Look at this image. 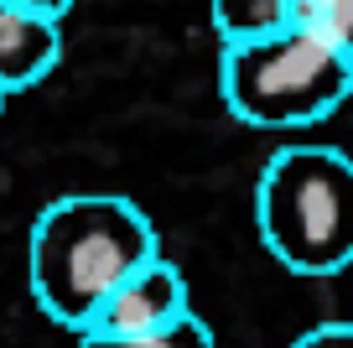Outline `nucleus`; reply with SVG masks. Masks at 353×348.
<instances>
[{
	"label": "nucleus",
	"mask_w": 353,
	"mask_h": 348,
	"mask_svg": "<svg viewBox=\"0 0 353 348\" xmlns=\"http://www.w3.org/2000/svg\"><path fill=\"white\" fill-rule=\"evenodd\" d=\"M151 255L156 224L120 193H68L47 203L26 240V281L47 322L83 333L94 307Z\"/></svg>",
	"instance_id": "f257e3e1"
},
{
	"label": "nucleus",
	"mask_w": 353,
	"mask_h": 348,
	"mask_svg": "<svg viewBox=\"0 0 353 348\" xmlns=\"http://www.w3.org/2000/svg\"><path fill=\"white\" fill-rule=\"evenodd\" d=\"M291 26L353 47V0H291Z\"/></svg>",
	"instance_id": "6e6552de"
},
{
	"label": "nucleus",
	"mask_w": 353,
	"mask_h": 348,
	"mask_svg": "<svg viewBox=\"0 0 353 348\" xmlns=\"http://www.w3.org/2000/svg\"><path fill=\"white\" fill-rule=\"evenodd\" d=\"M11 6H26V11H42V16H52V21H63V16L73 11V0H11Z\"/></svg>",
	"instance_id": "9d476101"
},
{
	"label": "nucleus",
	"mask_w": 353,
	"mask_h": 348,
	"mask_svg": "<svg viewBox=\"0 0 353 348\" xmlns=\"http://www.w3.org/2000/svg\"><path fill=\"white\" fill-rule=\"evenodd\" d=\"M63 57V21L0 0V94L37 88Z\"/></svg>",
	"instance_id": "39448f33"
},
{
	"label": "nucleus",
	"mask_w": 353,
	"mask_h": 348,
	"mask_svg": "<svg viewBox=\"0 0 353 348\" xmlns=\"http://www.w3.org/2000/svg\"><path fill=\"white\" fill-rule=\"evenodd\" d=\"M291 348H353V327L348 322H317L312 333H301Z\"/></svg>",
	"instance_id": "1a4fd4ad"
},
{
	"label": "nucleus",
	"mask_w": 353,
	"mask_h": 348,
	"mask_svg": "<svg viewBox=\"0 0 353 348\" xmlns=\"http://www.w3.org/2000/svg\"><path fill=\"white\" fill-rule=\"evenodd\" d=\"M78 348H213V333L198 312H188L182 322L156 327V333H135V338H99V333H78Z\"/></svg>",
	"instance_id": "0eeeda50"
},
{
	"label": "nucleus",
	"mask_w": 353,
	"mask_h": 348,
	"mask_svg": "<svg viewBox=\"0 0 353 348\" xmlns=\"http://www.w3.org/2000/svg\"><path fill=\"white\" fill-rule=\"evenodd\" d=\"M260 244L296 276H338L353 255V166L338 146H281L254 182Z\"/></svg>",
	"instance_id": "f03ea898"
},
{
	"label": "nucleus",
	"mask_w": 353,
	"mask_h": 348,
	"mask_svg": "<svg viewBox=\"0 0 353 348\" xmlns=\"http://www.w3.org/2000/svg\"><path fill=\"white\" fill-rule=\"evenodd\" d=\"M0 109H6V94H0Z\"/></svg>",
	"instance_id": "9b49d317"
},
{
	"label": "nucleus",
	"mask_w": 353,
	"mask_h": 348,
	"mask_svg": "<svg viewBox=\"0 0 353 348\" xmlns=\"http://www.w3.org/2000/svg\"><path fill=\"white\" fill-rule=\"evenodd\" d=\"M353 88V47L312 37L301 26L223 42L219 57V99L229 115L254 130H296L338 115Z\"/></svg>",
	"instance_id": "7ed1b4c3"
},
{
	"label": "nucleus",
	"mask_w": 353,
	"mask_h": 348,
	"mask_svg": "<svg viewBox=\"0 0 353 348\" xmlns=\"http://www.w3.org/2000/svg\"><path fill=\"white\" fill-rule=\"evenodd\" d=\"M208 21L219 42H254L291 26V0H208Z\"/></svg>",
	"instance_id": "423d86ee"
},
{
	"label": "nucleus",
	"mask_w": 353,
	"mask_h": 348,
	"mask_svg": "<svg viewBox=\"0 0 353 348\" xmlns=\"http://www.w3.org/2000/svg\"><path fill=\"white\" fill-rule=\"evenodd\" d=\"M192 312V291L188 276L176 271L166 255H151L145 265H135L99 307L83 322V333L99 338H135V333H156V327H172Z\"/></svg>",
	"instance_id": "20e7f679"
}]
</instances>
